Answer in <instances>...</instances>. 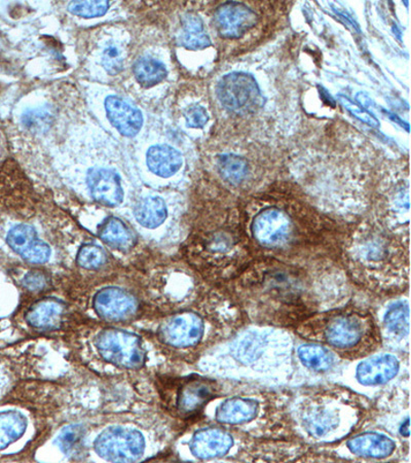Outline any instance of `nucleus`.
<instances>
[{
  "label": "nucleus",
  "mask_w": 411,
  "mask_h": 463,
  "mask_svg": "<svg viewBox=\"0 0 411 463\" xmlns=\"http://www.w3.org/2000/svg\"><path fill=\"white\" fill-rule=\"evenodd\" d=\"M320 96H321V99H322L324 101H327L328 103V106H332L334 107V100L332 99V97L331 95H329L326 91V90H324L323 88H320Z\"/></svg>",
  "instance_id": "obj_39"
},
{
  "label": "nucleus",
  "mask_w": 411,
  "mask_h": 463,
  "mask_svg": "<svg viewBox=\"0 0 411 463\" xmlns=\"http://www.w3.org/2000/svg\"><path fill=\"white\" fill-rule=\"evenodd\" d=\"M79 430L76 428L65 430L62 436L59 438L60 446L65 452H69L76 447L79 440Z\"/></svg>",
  "instance_id": "obj_38"
},
{
  "label": "nucleus",
  "mask_w": 411,
  "mask_h": 463,
  "mask_svg": "<svg viewBox=\"0 0 411 463\" xmlns=\"http://www.w3.org/2000/svg\"><path fill=\"white\" fill-rule=\"evenodd\" d=\"M179 42L185 49L191 51L203 50L211 46L203 21L197 14H188L182 22V32Z\"/></svg>",
  "instance_id": "obj_27"
},
{
  "label": "nucleus",
  "mask_w": 411,
  "mask_h": 463,
  "mask_svg": "<svg viewBox=\"0 0 411 463\" xmlns=\"http://www.w3.org/2000/svg\"><path fill=\"white\" fill-rule=\"evenodd\" d=\"M94 346L104 363L119 369L137 370L145 364L144 342L132 333L108 328L96 335Z\"/></svg>",
  "instance_id": "obj_11"
},
{
  "label": "nucleus",
  "mask_w": 411,
  "mask_h": 463,
  "mask_svg": "<svg viewBox=\"0 0 411 463\" xmlns=\"http://www.w3.org/2000/svg\"><path fill=\"white\" fill-rule=\"evenodd\" d=\"M66 307L54 298H42L30 307L26 313L27 324L40 331H54L62 325Z\"/></svg>",
  "instance_id": "obj_23"
},
{
  "label": "nucleus",
  "mask_w": 411,
  "mask_h": 463,
  "mask_svg": "<svg viewBox=\"0 0 411 463\" xmlns=\"http://www.w3.org/2000/svg\"><path fill=\"white\" fill-rule=\"evenodd\" d=\"M102 65L111 76L121 72L124 69L123 52L117 46H108L102 53Z\"/></svg>",
  "instance_id": "obj_33"
},
{
  "label": "nucleus",
  "mask_w": 411,
  "mask_h": 463,
  "mask_svg": "<svg viewBox=\"0 0 411 463\" xmlns=\"http://www.w3.org/2000/svg\"><path fill=\"white\" fill-rule=\"evenodd\" d=\"M290 393L256 384L230 383L209 402L212 420L256 439L296 440L288 414Z\"/></svg>",
  "instance_id": "obj_4"
},
{
  "label": "nucleus",
  "mask_w": 411,
  "mask_h": 463,
  "mask_svg": "<svg viewBox=\"0 0 411 463\" xmlns=\"http://www.w3.org/2000/svg\"><path fill=\"white\" fill-rule=\"evenodd\" d=\"M220 173L230 184H240L248 173L247 162L235 155H221L218 159Z\"/></svg>",
  "instance_id": "obj_30"
},
{
  "label": "nucleus",
  "mask_w": 411,
  "mask_h": 463,
  "mask_svg": "<svg viewBox=\"0 0 411 463\" xmlns=\"http://www.w3.org/2000/svg\"><path fill=\"white\" fill-rule=\"evenodd\" d=\"M231 281L234 301L258 326L296 327L348 296L340 269L321 260L263 257Z\"/></svg>",
  "instance_id": "obj_1"
},
{
  "label": "nucleus",
  "mask_w": 411,
  "mask_h": 463,
  "mask_svg": "<svg viewBox=\"0 0 411 463\" xmlns=\"http://www.w3.org/2000/svg\"><path fill=\"white\" fill-rule=\"evenodd\" d=\"M222 106L237 114H249L263 103L256 79L245 72H231L224 76L216 89Z\"/></svg>",
  "instance_id": "obj_14"
},
{
  "label": "nucleus",
  "mask_w": 411,
  "mask_h": 463,
  "mask_svg": "<svg viewBox=\"0 0 411 463\" xmlns=\"http://www.w3.org/2000/svg\"><path fill=\"white\" fill-rule=\"evenodd\" d=\"M98 234L101 241L111 249L126 251L136 244V238L133 232L124 222L115 216H109L101 223Z\"/></svg>",
  "instance_id": "obj_26"
},
{
  "label": "nucleus",
  "mask_w": 411,
  "mask_h": 463,
  "mask_svg": "<svg viewBox=\"0 0 411 463\" xmlns=\"http://www.w3.org/2000/svg\"><path fill=\"white\" fill-rule=\"evenodd\" d=\"M222 383L215 378L190 376L179 379L173 388L171 406L181 418H191L220 393Z\"/></svg>",
  "instance_id": "obj_13"
},
{
  "label": "nucleus",
  "mask_w": 411,
  "mask_h": 463,
  "mask_svg": "<svg viewBox=\"0 0 411 463\" xmlns=\"http://www.w3.org/2000/svg\"><path fill=\"white\" fill-rule=\"evenodd\" d=\"M370 402L335 384L304 387L290 393L288 414L298 442L334 445L360 429Z\"/></svg>",
  "instance_id": "obj_3"
},
{
  "label": "nucleus",
  "mask_w": 411,
  "mask_h": 463,
  "mask_svg": "<svg viewBox=\"0 0 411 463\" xmlns=\"http://www.w3.org/2000/svg\"><path fill=\"white\" fill-rule=\"evenodd\" d=\"M253 241L261 250L272 251L267 257L294 259V253L308 246L300 232L296 230L293 219L282 209L270 207L260 212L251 225Z\"/></svg>",
  "instance_id": "obj_7"
},
{
  "label": "nucleus",
  "mask_w": 411,
  "mask_h": 463,
  "mask_svg": "<svg viewBox=\"0 0 411 463\" xmlns=\"http://www.w3.org/2000/svg\"><path fill=\"white\" fill-rule=\"evenodd\" d=\"M401 358L394 354H371L356 365V383L365 388L386 386L397 378L405 369Z\"/></svg>",
  "instance_id": "obj_15"
},
{
  "label": "nucleus",
  "mask_w": 411,
  "mask_h": 463,
  "mask_svg": "<svg viewBox=\"0 0 411 463\" xmlns=\"http://www.w3.org/2000/svg\"><path fill=\"white\" fill-rule=\"evenodd\" d=\"M106 111L110 124L123 137H135L144 126L145 119L141 111L117 96L108 97L106 100Z\"/></svg>",
  "instance_id": "obj_22"
},
{
  "label": "nucleus",
  "mask_w": 411,
  "mask_h": 463,
  "mask_svg": "<svg viewBox=\"0 0 411 463\" xmlns=\"http://www.w3.org/2000/svg\"><path fill=\"white\" fill-rule=\"evenodd\" d=\"M107 260L106 251L96 244L81 246L78 253V264L86 270H98L107 263Z\"/></svg>",
  "instance_id": "obj_31"
},
{
  "label": "nucleus",
  "mask_w": 411,
  "mask_h": 463,
  "mask_svg": "<svg viewBox=\"0 0 411 463\" xmlns=\"http://www.w3.org/2000/svg\"><path fill=\"white\" fill-rule=\"evenodd\" d=\"M257 14L241 3H227L215 13L214 24L224 39H240L256 26Z\"/></svg>",
  "instance_id": "obj_19"
},
{
  "label": "nucleus",
  "mask_w": 411,
  "mask_h": 463,
  "mask_svg": "<svg viewBox=\"0 0 411 463\" xmlns=\"http://www.w3.org/2000/svg\"><path fill=\"white\" fill-rule=\"evenodd\" d=\"M334 451L347 460H397L408 457L409 447L377 430L354 432L341 442Z\"/></svg>",
  "instance_id": "obj_10"
},
{
  "label": "nucleus",
  "mask_w": 411,
  "mask_h": 463,
  "mask_svg": "<svg viewBox=\"0 0 411 463\" xmlns=\"http://www.w3.org/2000/svg\"><path fill=\"white\" fill-rule=\"evenodd\" d=\"M24 122L29 130L42 132L51 126V117L47 111H33L25 116Z\"/></svg>",
  "instance_id": "obj_35"
},
{
  "label": "nucleus",
  "mask_w": 411,
  "mask_h": 463,
  "mask_svg": "<svg viewBox=\"0 0 411 463\" xmlns=\"http://www.w3.org/2000/svg\"><path fill=\"white\" fill-rule=\"evenodd\" d=\"M23 286L32 291H42L49 287L48 276L40 271L29 272L24 276Z\"/></svg>",
  "instance_id": "obj_37"
},
{
  "label": "nucleus",
  "mask_w": 411,
  "mask_h": 463,
  "mask_svg": "<svg viewBox=\"0 0 411 463\" xmlns=\"http://www.w3.org/2000/svg\"><path fill=\"white\" fill-rule=\"evenodd\" d=\"M186 125L190 128L201 129L205 127L209 121L207 110L203 107L193 106L185 111Z\"/></svg>",
  "instance_id": "obj_36"
},
{
  "label": "nucleus",
  "mask_w": 411,
  "mask_h": 463,
  "mask_svg": "<svg viewBox=\"0 0 411 463\" xmlns=\"http://www.w3.org/2000/svg\"><path fill=\"white\" fill-rule=\"evenodd\" d=\"M249 437L238 434L226 428L209 427L194 430L189 439L188 447L194 459L209 460H238L244 461L253 440Z\"/></svg>",
  "instance_id": "obj_9"
},
{
  "label": "nucleus",
  "mask_w": 411,
  "mask_h": 463,
  "mask_svg": "<svg viewBox=\"0 0 411 463\" xmlns=\"http://www.w3.org/2000/svg\"><path fill=\"white\" fill-rule=\"evenodd\" d=\"M405 381L400 384L393 385L392 390L380 395L375 408L369 407L368 416L360 428L371 423L379 431L399 440L400 443L409 447L410 421H409V390Z\"/></svg>",
  "instance_id": "obj_8"
},
{
  "label": "nucleus",
  "mask_w": 411,
  "mask_h": 463,
  "mask_svg": "<svg viewBox=\"0 0 411 463\" xmlns=\"http://www.w3.org/2000/svg\"><path fill=\"white\" fill-rule=\"evenodd\" d=\"M93 306L97 316L111 323L128 320L137 315V298L128 290L108 288L95 295Z\"/></svg>",
  "instance_id": "obj_17"
},
{
  "label": "nucleus",
  "mask_w": 411,
  "mask_h": 463,
  "mask_svg": "<svg viewBox=\"0 0 411 463\" xmlns=\"http://www.w3.org/2000/svg\"><path fill=\"white\" fill-rule=\"evenodd\" d=\"M295 331L304 340L332 349L341 361H360L375 354L383 345L371 312L350 306L319 312Z\"/></svg>",
  "instance_id": "obj_5"
},
{
  "label": "nucleus",
  "mask_w": 411,
  "mask_h": 463,
  "mask_svg": "<svg viewBox=\"0 0 411 463\" xmlns=\"http://www.w3.org/2000/svg\"><path fill=\"white\" fill-rule=\"evenodd\" d=\"M146 165L153 175L169 178L182 169L183 158L182 155L173 146L155 145L146 153Z\"/></svg>",
  "instance_id": "obj_24"
},
{
  "label": "nucleus",
  "mask_w": 411,
  "mask_h": 463,
  "mask_svg": "<svg viewBox=\"0 0 411 463\" xmlns=\"http://www.w3.org/2000/svg\"><path fill=\"white\" fill-rule=\"evenodd\" d=\"M339 100L341 102L342 106L346 108L347 110L350 111L356 118L360 119L361 122L366 123L371 127H378L379 122L376 118L375 116H372L369 113L368 110H365L360 106L350 99L343 95H339Z\"/></svg>",
  "instance_id": "obj_34"
},
{
  "label": "nucleus",
  "mask_w": 411,
  "mask_h": 463,
  "mask_svg": "<svg viewBox=\"0 0 411 463\" xmlns=\"http://www.w3.org/2000/svg\"><path fill=\"white\" fill-rule=\"evenodd\" d=\"M134 76L138 83L152 87L162 83L167 77V69L158 59L142 57L133 66Z\"/></svg>",
  "instance_id": "obj_29"
},
{
  "label": "nucleus",
  "mask_w": 411,
  "mask_h": 463,
  "mask_svg": "<svg viewBox=\"0 0 411 463\" xmlns=\"http://www.w3.org/2000/svg\"><path fill=\"white\" fill-rule=\"evenodd\" d=\"M86 183L89 196L96 203L107 207L123 203L125 190L122 177L116 170L107 167L89 169Z\"/></svg>",
  "instance_id": "obj_18"
},
{
  "label": "nucleus",
  "mask_w": 411,
  "mask_h": 463,
  "mask_svg": "<svg viewBox=\"0 0 411 463\" xmlns=\"http://www.w3.org/2000/svg\"><path fill=\"white\" fill-rule=\"evenodd\" d=\"M28 428L27 418L18 411L0 413V450L17 442Z\"/></svg>",
  "instance_id": "obj_28"
},
{
  "label": "nucleus",
  "mask_w": 411,
  "mask_h": 463,
  "mask_svg": "<svg viewBox=\"0 0 411 463\" xmlns=\"http://www.w3.org/2000/svg\"><path fill=\"white\" fill-rule=\"evenodd\" d=\"M343 260L349 273L366 288L393 293L407 286V243L384 235L355 236L343 249Z\"/></svg>",
  "instance_id": "obj_6"
},
{
  "label": "nucleus",
  "mask_w": 411,
  "mask_h": 463,
  "mask_svg": "<svg viewBox=\"0 0 411 463\" xmlns=\"http://www.w3.org/2000/svg\"><path fill=\"white\" fill-rule=\"evenodd\" d=\"M382 341L388 339V345L396 350H408L409 337V303L398 300L388 306L383 317Z\"/></svg>",
  "instance_id": "obj_20"
},
{
  "label": "nucleus",
  "mask_w": 411,
  "mask_h": 463,
  "mask_svg": "<svg viewBox=\"0 0 411 463\" xmlns=\"http://www.w3.org/2000/svg\"><path fill=\"white\" fill-rule=\"evenodd\" d=\"M133 213L141 227L155 230L167 221L169 212L166 203L161 197L147 196L137 201Z\"/></svg>",
  "instance_id": "obj_25"
},
{
  "label": "nucleus",
  "mask_w": 411,
  "mask_h": 463,
  "mask_svg": "<svg viewBox=\"0 0 411 463\" xmlns=\"http://www.w3.org/2000/svg\"><path fill=\"white\" fill-rule=\"evenodd\" d=\"M10 248L29 264L44 265L53 256V250L36 230L25 223L13 227L6 235Z\"/></svg>",
  "instance_id": "obj_16"
},
{
  "label": "nucleus",
  "mask_w": 411,
  "mask_h": 463,
  "mask_svg": "<svg viewBox=\"0 0 411 463\" xmlns=\"http://www.w3.org/2000/svg\"><path fill=\"white\" fill-rule=\"evenodd\" d=\"M94 450L107 461L133 462L144 457L146 439L141 430L126 424L103 430L94 440Z\"/></svg>",
  "instance_id": "obj_12"
},
{
  "label": "nucleus",
  "mask_w": 411,
  "mask_h": 463,
  "mask_svg": "<svg viewBox=\"0 0 411 463\" xmlns=\"http://www.w3.org/2000/svg\"><path fill=\"white\" fill-rule=\"evenodd\" d=\"M199 368L209 377L266 387L286 385L296 371L294 340L281 327L236 332L206 351Z\"/></svg>",
  "instance_id": "obj_2"
},
{
  "label": "nucleus",
  "mask_w": 411,
  "mask_h": 463,
  "mask_svg": "<svg viewBox=\"0 0 411 463\" xmlns=\"http://www.w3.org/2000/svg\"><path fill=\"white\" fill-rule=\"evenodd\" d=\"M294 361L306 372L319 376L332 374L340 369L342 362L332 349L313 342L298 346L295 349Z\"/></svg>",
  "instance_id": "obj_21"
},
{
  "label": "nucleus",
  "mask_w": 411,
  "mask_h": 463,
  "mask_svg": "<svg viewBox=\"0 0 411 463\" xmlns=\"http://www.w3.org/2000/svg\"><path fill=\"white\" fill-rule=\"evenodd\" d=\"M109 9L108 2H73L69 11L81 18H97L106 14Z\"/></svg>",
  "instance_id": "obj_32"
}]
</instances>
